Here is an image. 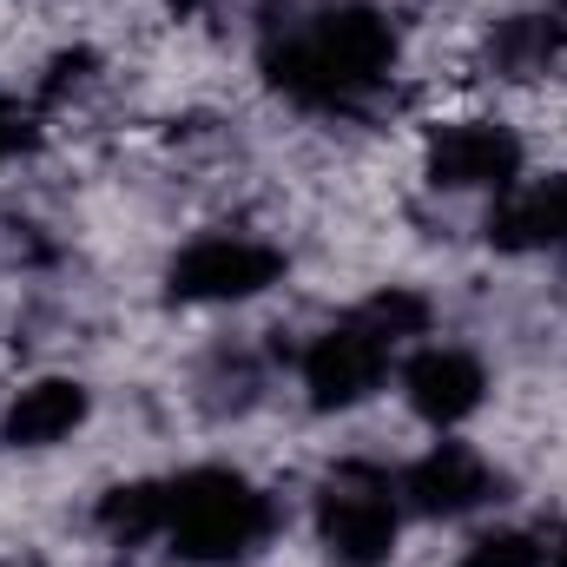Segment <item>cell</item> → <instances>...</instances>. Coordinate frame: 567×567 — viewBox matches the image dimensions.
<instances>
[{
    "mask_svg": "<svg viewBox=\"0 0 567 567\" xmlns=\"http://www.w3.org/2000/svg\"><path fill=\"white\" fill-rule=\"evenodd\" d=\"M396 73V33L377 7H330L265 40V80L310 113H350Z\"/></svg>",
    "mask_w": 567,
    "mask_h": 567,
    "instance_id": "6da1fadb",
    "label": "cell"
},
{
    "mask_svg": "<svg viewBox=\"0 0 567 567\" xmlns=\"http://www.w3.org/2000/svg\"><path fill=\"white\" fill-rule=\"evenodd\" d=\"M271 535V502L231 468H192L165 482V542L198 567H231Z\"/></svg>",
    "mask_w": 567,
    "mask_h": 567,
    "instance_id": "7a4b0ae2",
    "label": "cell"
},
{
    "mask_svg": "<svg viewBox=\"0 0 567 567\" xmlns=\"http://www.w3.org/2000/svg\"><path fill=\"white\" fill-rule=\"evenodd\" d=\"M396 522H403V488L370 468V462H343L323 475L317 488V535L343 567H383L396 555Z\"/></svg>",
    "mask_w": 567,
    "mask_h": 567,
    "instance_id": "3957f363",
    "label": "cell"
},
{
    "mask_svg": "<svg viewBox=\"0 0 567 567\" xmlns=\"http://www.w3.org/2000/svg\"><path fill=\"white\" fill-rule=\"evenodd\" d=\"M390 350H396V337H390L370 310L337 317V323H330L323 337H310V350H303L310 410H357L363 396H377L383 377H390Z\"/></svg>",
    "mask_w": 567,
    "mask_h": 567,
    "instance_id": "277c9868",
    "label": "cell"
},
{
    "mask_svg": "<svg viewBox=\"0 0 567 567\" xmlns=\"http://www.w3.org/2000/svg\"><path fill=\"white\" fill-rule=\"evenodd\" d=\"M284 278V251L265 238H238V231H218V238H198L172 258V297L178 303H238V297H258Z\"/></svg>",
    "mask_w": 567,
    "mask_h": 567,
    "instance_id": "5b68a950",
    "label": "cell"
},
{
    "mask_svg": "<svg viewBox=\"0 0 567 567\" xmlns=\"http://www.w3.org/2000/svg\"><path fill=\"white\" fill-rule=\"evenodd\" d=\"M423 172L435 192H508L522 172V140L502 120H449L429 133Z\"/></svg>",
    "mask_w": 567,
    "mask_h": 567,
    "instance_id": "8992f818",
    "label": "cell"
},
{
    "mask_svg": "<svg viewBox=\"0 0 567 567\" xmlns=\"http://www.w3.org/2000/svg\"><path fill=\"white\" fill-rule=\"evenodd\" d=\"M403 396H410V410H416L423 423L455 429L482 410L488 370H482L468 350H455V343H429V350H416V357L403 363Z\"/></svg>",
    "mask_w": 567,
    "mask_h": 567,
    "instance_id": "52a82bcc",
    "label": "cell"
},
{
    "mask_svg": "<svg viewBox=\"0 0 567 567\" xmlns=\"http://www.w3.org/2000/svg\"><path fill=\"white\" fill-rule=\"evenodd\" d=\"M495 495V468L475 455V449H462V442H435L423 462L403 475V502L416 508V515H468V508H482Z\"/></svg>",
    "mask_w": 567,
    "mask_h": 567,
    "instance_id": "ba28073f",
    "label": "cell"
},
{
    "mask_svg": "<svg viewBox=\"0 0 567 567\" xmlns=\"http://www.w3.org/2000/svg\"><path fill=\"white\" fill-rule=\"evenodd\" d=\"M86 410H93L86 383H73V377H40V383H27V390L7 403L0 442H7V449H53V442H66L73 429L86 423Z\"/></svg>",
    "mask_w": 567,
    "mask_h": 567,
    "instance_id": "9c48e42d",
    "label": "cell"
},
{
    "mask_svg": "<svg viewBox=\"0 0 567 567\" xmlns=\"http://www.w3.org/2000/svg\"><path fill=\"white\" fill-rule=\"evenodd\" d=\"M488 238H495L502 251H548V245H567V178L535 185V192H515V198L488 218Z\"/></svg>",
    "mask_w": 567,
    "mask_h": 567,
    "instance_id": "30bf717a",
    "label": "cell"
},
{
    "mask_svg": "<svg viewBox=\"0 0 567 567\" xmlns=\"http://www.w3.org/2000/svg\"><path fill=\"white\" fill-rule=\"evenodd\" d=\"M488 53H495V66L508 80H535V73H548L567 53V20L561 13H515V20L495 27V47Z\"/></svg>",
    "mask_w": 567,
    "mask_h": 567,
    "instance_id": "8fae6325",
    "label": "cell"
},
{
    "mask_svg": "<svg viewBox=\"0 0 567 567\" xmlns=\"http://www.w3.org/2000/svg\"><path fill=\"white\" fill-rule=\"evenodd\" d=\"M100 528L113 542H126V548L165 535V482H126V488H113L100 502Z\"/></svg>",
    "mask_w": 567,
    "mask_h": 567,
    "instance_id": "7c38bea8",
    "label": "cell"
},
{
    "mask_svg": "<svg viewBox=\"0 0 567 567\" xmlns=\"http://www.w3.org/2000/svg\"><path fill=\"white\" fill-rule=\"evenodd\" d=\"M455 567H548V548L528 528H495V535H482Z\"/></svg>",
    "mask_w": 567,
    "mask_h": 567,
    "instance_id": "4fadbf2b",
    "label": "cell"
},
{
    "mask_svg": "<svg viewBox=\"0 0 567 567\" xmlns=\"http://www.w3.org/2000/svg\"><path fill=\"white\" fill-rule=\"evenodd\" d=\"M93 80V53L86 47H73V53H60L53 66H47V86H40V106H53V100H66V93H80Z\"/></svg>",
    "mask_w": 567,
    "mask_h": 567,
    "instance_id": "5bb4252c",
    "label": "cell"
},
{
    "mask_svg": "<svg viewBox=\"0 0 567 567\" xmlns=\"http://www.w3.org/2000/svg\"><path fill=\"white\" fill-rule=\"evenodd\" d=\"M27 145H33V106L0 100V158H13V152H27Z\"/></svg>",
    "mask_w": 567,
    "mask_h": 567,
    "instance_id": "9a60e30c",
    "label": "cell"
},
{
    "mask_svg": "<svg viewBox=\"0 0 567 567\" xmlns=\"http://www.w3.org/2000/svg\"><path fill=\"white\" fill-rule=\"evenodd\" d=\"M548 567H567V542H561V548H555V561H548Z\"/></svg>",
    "mask_w": 567,
    "mask_h": 567,
    "instance_id": "2e32d148",
    "label": "cell"
},
{
    "mask_svg": "<svg viewBox=\"0 0 567 567\" xmlns=\"http://www.w3.org/2000/svg\"><path fill=\"white\" fill-rule=\"evenodd\" d=\"M172 7H198V0H172Z\"/></svg>",
    "mask_w": 567,
    "mask_h": 567,
    "instance_id": "e0dca14e",
    "label": "cell"
}]
</instances>
